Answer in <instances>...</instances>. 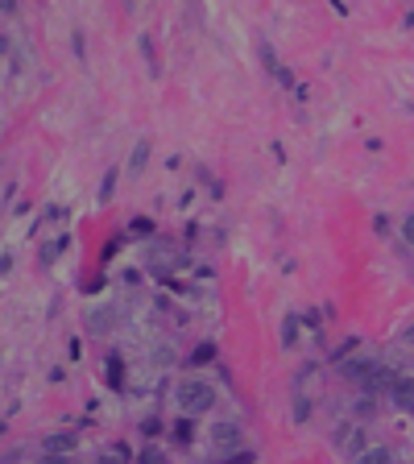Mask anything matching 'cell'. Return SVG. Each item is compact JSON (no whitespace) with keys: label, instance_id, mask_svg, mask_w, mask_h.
Returning a JSON list of instances; mask_svg holds the SVG:
<instances>
[{"label":"cell","instance_id":"6da1fadb","mask_svg":"<svg viewBox=\"0 0 414 464\" xmlns=\"http://www.w3.org/2000/svg\"><path fill=\"white\" fill-rule=\"evenodd\" d=\"M174 398H178L182 415H207V411L216 407V390H211L207 382H199V378H187V382H178Z\"/></svg>","mask_w":414,"mask_h":464},{"label":"cell","instance_id":"7a4b0ae2","mask_svg":"<svg viewBox=\"0 0 414 464\" xmlns=\"http://www.w3.org/2000/svg\"><path fill=\"white\" fill-rule=\"evenodd\" d=\"M340 373H344V378H348L352 386H361V390H365V386L373 382V373H377V361H361V357H348V361L340 365Z\"/></svg>","mask_w":414,"mask_h":464},{"label":"cell","instance_id":"3957f363","mask_svg":"<svg viewBox=\"0 0 414 464\" xmlns=\"http://www.w3.org/2000/svg\"><path fill=\"white\" fill-rule=\"evenodd\" d=\"M41 448H46V452H62V456H70V452L79 448V436H75V431H50V436L41 440Z\"/></svg>","mask_w":414,"mask_h":464},{"label":"cell","instance_id":"277c9868","mask_svg":"<svg viewBox=\"0 0 414 464\" xmlns=\"http://www.w3.org/2000/svg\"><path fill=\"white\" fill-rule=\"evenodd\" d=\"M112 324H116V307H95V311L87 315L91 336H108V332H112Z\"/></svg>","mask_w":414,"mask_h":464},{"label":"cell","instance_id":"5b68a950","mask_svg":"<svg viewBox=\"0 0 414 464\" xmlns=\"http://www.w3.org/2000/svg\"><path fill=\"white\" fill-rule=\"evenodd\" d=\"M195 431H199V427H195V415H178V419H174V427H170L174 444H182V448H187V444H195Z\"/></svg>","mask_w":414,"mask_h":464},{"label":"cell","instance_id":"8992f818","mask_svg":"<svg viewBox=\"0 0 414 464\" xmlns=\"http://www.w3.org/2000/svg\"><path fill=\"white\" fill-rule=\"evenodd\" d=\"M216 357H220V349H216V340H203V344H195V349H191V357H187V365H191V369H199V365H211Z\"/></svg>","mask_w":414,"mask_h":464},{"label":"cell","instance_id":"52a82bcc","mask_svg":"<svg viewBox=\"0 0 414 464\" xmlns=\"http://www.w3.org/2000/svg\"><path fill=\"white\" fill-rule=\"evenodd\" d=\"M211 444H216V448H236V444H241V427H236V423H216Z\"/></svg>","mask_w":414,"mask_h":464},{"label":"cell","instance_id":"ba28073f","mask_svg":"<svg viewBox=\"0 0 414 464\" xmlns=\"http://www.w3.org/2000/svg\"><path fill=\"white\" fill-rule=\"evenodd\" d=\"M390 398H394L402 411H411L414 415V378H398V386L390 390Z\"/></svg>","mask_w":414,"mask_h":464},{"label":"cell","instance_id":"9c48e42d","mask_svg":"<svg viewBox=\"0 0 414 464\" xmlns=\"http://www.w3.org/2000/svg\"><path fill=\"white\" fill-rule=\"evenodd\" d=\"M257 58H261V66H265V71H270V75H274V79H278V75H282V71H286V66H282V62H278V54H274V46H270V41H265V37H257Z\"/></svg>","mask_w":414,"mask_h":464},{"label":"cell","instance_id":"30bf717a","mask_svg":"<svg viewBox=\"0 0 414 464\" xmlns=\"http://www.w3.org/2000/svg\"><path fill=\"white\" fill-rule=\"evenodd\" d=\"M145 162H149V141H137L133 154H129V178H141L145 174Z\"/></svg>","mask_w":414,"mask_h":464},{"label":"cell","instance_id":"8fae6325","mask_svg":"<svg viewBox=\"0 0 414 464\" xmlns=\"http://www.w3.org/2000/svg\"><path fill=\"white\" fill-rule=\"evenodd\" d=\"M66 245H70V236H50V241L37 249V261H41V266H54V261H58V253H62Z\"/></svg>","mask_w":414,"mask_h":464},{"label":"cell","instance_id":"7c38bea8","mask_svg":"<svg viewBox=\"0 0 414 464\" xmlns=\"http://www.w3.org/2000/svg\"><path fill=\"white\" fill-rule=\"evenodd\" d=\"M108 386L112 390H124V361H120V353L108 357Z\"/></svg>","mask_w":414,"mask_h":464},{"label":"cell","instance_id":"4fadbf2b","mask_svg":"<svg viewBox=\"0 0 414 464\" xmlns=\"http://www.w3.org/2000/svg\"><path fill=\"white\" fill-rule=\"evenodd\" d=\"M153 232H158V224H153L149 216H133V220H129V236H141V241H145V236H153Z\"/></svg>","mask_w":414,"mask_h":464},{"label":"cell","instance_id":"5bb4252c","mask_svg":"<svg viewBox=\"0 0 414 464\" xmlns=\"http://www.w3.org/2000/svg\"><path fill=\"white\" fill-rule=\"evenodd\" d=\"M116 178H120V166H108V170H104V183H100V203H108V199H112Z\"/></svg>","mask_w":414,"mask_h":464},{"label":"cell","instance_id":"9a60e30c","mask_svg":"<svg viewBox=\"0 0 414 464\" xmlns=\"http://www.w3.org/2000/svg\"><path fill=\"white\" fill-rule=\"evenodd\" d=\"M282 344H286V349L299 344V315H286V319H282Z\"/></svg>","mask_w":414,"mask_h":464},{"label":"cell","instance_id":"2e32d148","mask_svg":"<svg viewBox=\"0 0 414 464\" xmlns=\"http://www.w3.org/2000/svg\"><path fill=\"white\" fill-rule=\"evenodd\" d=\"M141 54H145V62H149V75L158 79L162 66H158V54H153V37H149V33H141Z\"/></svg>","mask_w":414,"mask_h":464},{"label":"cell","instance_id":"e0dca14e","mask_svg":"<svg viewBox=\"0 0 414 464\" xmlns=\"http://www.w3.org/2000/svg\"><path fill=\"white\" fill-rule=\"evenodd\" d=\"M357 344H361V340H357V336H348V340H344V344H336V353H332V365H344V361H348V357H352V353H357Z\"/></svg>","mask_w":414,"mask_h":464},{"label":"cell","instance_id":"ac0fdd59","mask_svg":"<svg viewBox=\"0 0 414 464\" xmlns=\"http://www.w3.org/2000/svg\"><path fill=\"white\" fill-rule=\"evenodd\" d=\"M357 464H394V452H390V448H369Z\"/></svg>","mask_w":414,"mask_h":464},{"label":"cell","instance_id":"d6986e66","mask_svg":"<svg viewBox=\"0 0 414 464\" xmlns=\"http://www.w3.org/2000/svg\"><path fill=\"white\" fill-rule=\"evenodd\" d=\"M307 419H311V398H307V394H294V423L303 427Z\"/></svg>","mask_w":414,"mask_h":464},{"label":"cell","instance_id":"ffe728a7","mask_svg":"<svg viewBox=\"0 0 414 464\" xmlns=\"http://www.w3.org/2000/svg\"><path fill=\"white\" fill-rule=\"evenodd\" d=\"M211 464H257V452H249V448H241V452H228L224 461H211Z\"/></svg>","mask_w":414,"mask_h":464},{"label":"cell","instance_id":"44dd1931","mask_svg":"<svg viewBox=\"0 0 414 464\" xmlns=\"http://www.w3.org/2000/svg\"><path fill=\"white\" fill-rule=\"evenodd\" d=\"M348 452H352L357 461L369 452V440H365V431H361V427H357V436H348Z\"/></svg>","mask_w":414,"mask_h":464},{"label":"cell","instance_id":"7402d4cb","mask_svg":"<svg viewBox=\"0 0 414 464\" xmlns=\"http://www.w3.org/2000/svg\"><path fill=\"white\" fill-rule=\"evenodd\" d=\"M41 224H66V207L62 203H50L46 216H41Z\"/></svg>","mask_w":414,"mask_h":464},{"label":"cell","instance_id":"603a6c76","mask_svg":"<svg viewBox=\"0 0 414 464\" xmlns=\"http://www.w3.org/2000/svg\"><path fill=\"white\" fill-rule=\"evenodd\" d=\"M373 232H377V236H390V232H394V224H390V216H386V212H377V216H373Z\"/></svg>","mask_w":414,"mask_h":464},{"label":"cell","instance_id":"cb8c5ba5","mask_svg":"<svg viewBox=\"0 0 414 464\" xmlns=\"http://www.w3.org/2000/svg\"><path fill=\"white\" fill-rule=\"evenodd\" d=\"M357 415H361V419H373V415H377V402H373V394H365V398L357 402Z\"/></svg>","mask_w":414,"mask_h":464},{"label":"cell","instance_id":"d4e9b609","mask_svg":"<svg viewBox=\"0 0 414 464\" xmlns=\"http://www.w3.org/2000/svg\"><path fill=\"white\" fill-rule=\"evenodd\" d=\"M162 431H166L162 419H145V423H141V436H145V440H153V436H162Z\"/></svg>","mask_w":414,"mask_h":464},{"label":"cell","instance_id":"484cf974","mask_svg":"<svg viewBox=\"0 0 414 464\" xmlns=\"http://www.w3.org/2000/svg\"><path fill=\"white\" fill-rule=\"evenodd\" d=\"M137 464H166V456H162V448H145V452L137 456Z\"/></svg>","mask_w":414,"mask_h":464},{"label":"cell","instance_id":"4316f807","mask_svg":"<svg viewBox=\"0 0 414 464\" xmlns=\"http://www.w3.org/2000/svg\"><path fill=\"white\" fill-rule=\"evenodd\" d=\"M70 46H75V58L83 62V58H87V41H83V29H75V37H70Z\"/></svg>","mask_w":414,"mask_h":464},{"label":"cell","instance_id":"83f0119b","mask_svg":"<svg viewBox=\"0 0 414 464\" xmlns=\"http://www.w3.org/2000/svg\"><path fill=\"white\" fill-rule=\"evenodd\" d=\"M37 464H70V456H62V452H41Z\"/></svg>","mask_w":414,"mask_h":464},{"label":"cell","instance_id":"f1b7e54d","mask_svg":"<svg viewBox=\"0 0 414 464\" xmlns=\"http://www.w3.org/2000/svg\"><path fill=\"white\" fill-rule=\"evenodd\" d=\"M402 236H406V241H411V245H414V216H411V220H406V224H402Z\"/></svg>","mask_w":414,"mask_h":464},{"label":"cell","instance_id":"f546056e","mask_svg":"<svg viewBox=\"0 0 414 464\" xmlns=\"http://www.w3.org/2000/svg\"><path fill=\"white\" fill-rule=\"evenodd\" d=\"M406 25H414V8H411V12H406Z\"/></svg>","mask_w":414,"mask_h":464},{"label":"cell","instance_id":"4dcf8cb0","mask_svg":"<svg viewBox=\"0 0 414 464\" xmlns=\"http://www.w3.org/2000/svg\"><path fill=\"white\" fill-rule=\"evenodd\" d=\"M406 340H411V344H414V328H411V332H406Z\"/></svg>","mask_w":414,"mask_h":464}]
</instances>
